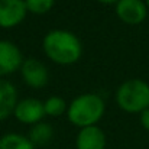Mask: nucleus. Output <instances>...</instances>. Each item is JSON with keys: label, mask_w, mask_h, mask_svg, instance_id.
<instances>
[{"label": "nucleus", "mask_w": 149, "mask_h": 149, "mask_svg": "<svg viewBox=\"0 0 149 149\" xmlns=\"http://www.w3.org/2000/svg\"><path fill=\"white\" fill-rule=\"evenodd\" d=\"M42 48L51 61L59 65H71L83 55V45L77 35L62 29L48 32L42 41Z\"/></svg>", "instance_id": "obj_1"}, {"label": "nucleus", "mask_w": 149, "mask_h": 149, "mask_svg": "<svg viewBox=\"0 0 149 149\" xmlns=\"http://www.w3.org/2000/svg\"><path fill=\"white\" fill-rule=\"evenodd\" d=\"M104 110L106 106L100 96L86 93L71 101V104L67 109V116L72 125L83 129L88 126H96L103 117Z\"/></svg>", "instance_id": "obj_2"}, {"label": "nucleus", "mask_w": 149, "mask_h": 149, "mask_svg": "<svg viewBox=\"0 0 149 149\" xmlns=\"http://www.w3.org/2000/svg\"><path fill=\"white\" fill-rule=\"evenodd\" d=\"M117 106L127 113H142L149 109V84L143 80H127L117 88Z\"/></svg>", "instance_id": "obj_3"}, {"label": "nucleus", "mask_w": 149, "mask_h": 149, "mask_svg": "<svg viewBox=\"0 0 149 149\" xmlns=\"http://www.w3.org/2000/svg\"><path fill=\"white\" fill-rule=\"evenodd\" d=\"M20 74L23 81L31 88H36V90L44 88L49 78L48 68L36 58L23 59V64L20 67Z\"/></svg>", "instance_id": "obj_4"}, {"label": "nucleus", "mask_w": 149, "mask_h": 149, "mask_svg": "<svg viewBox=\"0 0 149 149\" xmlns=\"http://www.w3.org/2000/svg\"><path fill=\"white\" fill-rule=\"evenodd\" d=\"M26 13L25 0H0V28L10 29L20 25Z\"/></svg>", "instance_id": "obj_5"}, {"label": "nucleus", "mask_w": 149, "mask_h": 149, "mask_svg": "<svg viewBox=\"0 0 149 149\" xmlns=\"http://www.w3.org/2000/svg\"><path fill=\"white\" fill-rule=\"evenodd\" d=\"M146 4L142 0H119L116 3L117 17L127 25H139L146 17Z\"/></svg>", "instance_id": "obj_6"}, {"label": "nucleus", "mask_w": 149, "mask_h": 149, "mask_svg": "<svg viewBox=\"0 0 149 149\" xmlns=\"http://www.w3.org/2000/svg\"><path fill=\"white\" fill-rule=\"evenodd\" d=\"M15 117L25 125H36L45 116L44 103L36 99H25L17 101L16 109L13 111Z\"/></svg>", "instance_id": "obj_7"}, {"label": "nucleus", "mask_w": 149, "mask_h": 149, "mask_svg": "<svg viewBox=\"0 0 149 149\" xmlns=\"http://www.w3.org/2000/svg\"><path fill=\"white\" fill-rule=\"evenodd\" d=\"M23 64V56L17 45L10 41H0V78L17 71Z\"/></svg>", "instance_id": "obj_8"}, {"label": "nucleus", "mask_w": 149, "mask_h": 149, "mask_svg": "<svg viewBox=\"0 0 149 149\" xmlns=\"http://www.w3.org/2000/svg\"><path fill=\"white\" fill-rule=\"evenodd\" d=\"M77 149H104L106 148V135L99 126L83 127L75 141Z\"/></svg>", "instance_id": "obj_9"}, {"label": "nucleus", "mask_w": 149, "mask_h": 149, "mask_svg": "<svg viewBox=\"0 0 149 149\" xmlns=\"http://www.w3.org/2000/svg\"><path fill=\"white\" fill-rule=\"evenodd\" d=\"M16 104H17V91L15 86L7 80L0 78V122L13 114Z\"/></svg>", "instance_id": "obj_10"}, {"label": "nucleus", "mask_w": 149, "mask_h": 149, "mask_svg": "<svg viewBox=\"0 0 149 149\" xmlns=\"http://www.w3.org/2000/svg\"><path fill=\"white\" fill-rule=\"evenodd\" d=\"M52 136H54L52 126L49 123L39 122V123H36L31 127L28 139L33 143V146H45L51 142Z\"/></svg>", "instance_id": "obj_11"}, {"label": "nucleus", "mask_w": 149, "mask_h": 149, "mask_svg": "<svg viewBox=\"0 0 149 149\" xmlns=\"http://www.w3.org/2000/svg\"><path fill=\"white\" fill-rule=\"evenodd\" d=\"M0 149H35V146L23 135L7 133L0 138Z\"/></svg>", "instance_id": "obj_12"}, {"label": "nucleus", "mask_w": 149, "mask_h": 149, "mask_svg": "<svg viewBox=\"0 0 149 149\" xmlns=\"http://www.w3.org/2000/svg\"><path fill=\"white\" fill-rule=\"evenodd\" d=\"M44 109H45V114L55 117V116H59L64 111H67L68 106L64 99H61L58 96H51L49 99L44 101Z\"/></svg>", "instance_id": "obj_13"}, {"label": "nucleus", "mask_w": 149, "mask_h": 149, "mask_svg": "<svg viewBox=\"0 0 149 149\" xmlns=\"http://www.w3.org/2000/svg\"><path fill=\"white\" fill-rule=\"evenodd\" d=\"M26 9L35 15H45L48 13L55 4V0H25Z\"/></svg>", "instance_id": "obj_14"}, {"label": "nucleus", "mask_w": 149, "mask_h": 149, "mask_svg": "<svg viewBox=\"0 0 149 149\" xmlns=\"http://www.w3.org/2000/svg\"><path fill=\"white\" fill-rule=\"evenodd\" d=\"M141 123H142V126L149 130V109L146 110H143L142 113H141Z\"/></svg>", "instance_id": "obj_15"}, {"label": "nucleus", "mask_w": 149, "mask_h": 149, "mask_svg": "<svg viewBox=\"0 0 149 149\" xmlns=\"http://www.w3.org/2000/svg\"><path fill=\"white\" fill-rule=\"evenodd\" d=\"M100 3H104V4H111V3H117L119 0H97Z\"/></svg>", "instance_id": "obj_16"}, {"label": "nucleus", "mask_w": 149, "mask_h": 149, "mask_svg": "<svg viewBox=\"0 0 149 149\" xmlns=\"http://www.w3.org/2000/svg\"><path fill=\"white\" fill-rule=\"evenodd\" d=\"M145 4H146V6L149 7V0H146V1H145Z\"/></svg>", "instance_id": "obj_17"}]
</instances>
